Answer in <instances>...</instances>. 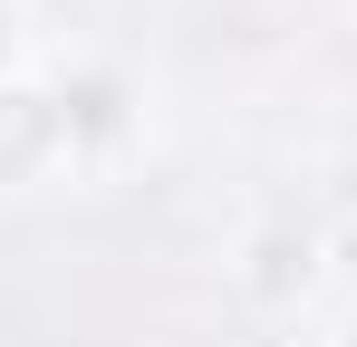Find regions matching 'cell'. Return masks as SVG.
<instances>
[{
	"instance_id": "3",
	"label": "cell",
	"mask_w": 357,
	"mask_h": 347,
	"mask_svg": "<svg viewBox=\"0 0 357 347\" xmlns=\"http://www.w3.org/2000/svg\"><path fill=\"white\" fill-rule=\"evenodd\" d=\"M59 183H68V125L39 58H20V68H0V203L59 193Z\"/></svg>"
},
{
	"instance_id": "2",
	"label": "cell",
	"mask_w": 357,
	"mask_h": 347,
	"mask_svg": "<svg viewBox=\"0 0 357 347\" xmlns=\"http://www.w3.org/2000/svg\"><path fill=\"white\" fill-rule=\"evenodd\" d=\"M232 289H241L251 318L290 328L299 309L328 289V231L299 222V213H261V222H241V241H232Z\"/></svg>"
},
{
	"instance_id": "1",
	"label": "cell",
	"mask_w": 357,
	"mask_h": 347,
	"mask_svg": "<svg viewBox=\"0 0 357 347\" xmlns=\"http://www.w3.org/2000/svg\"><path fill=\"white\" fill-rule=\"evenodd\" d=\"M39 77H49L59 125H68V193H107L155 155V87L135 58L68 39V49H39Z\"/></svg>"
},
{
	"instance_id": "5",
	"label": "cell",
	"mask_w": 357,
	"mask_h": 347,
	"mask_svg": "<svg viewBox=\"0 0 357 347\" xmlns=\"http://www.w3.org/2000/svg\"><path fill=\"white\" fill-rule=\"evenodd\" d=\"M319 347H357V299L338 309V318H328V338H319Z\"/></svg>"
},
{
	"instance_id": "6",
	"label": "cell",
	"mask_w": 357,
	"mask_h": 347,
	"mask_svg": "<svg viewBox=\"0 0 357 347\" xmlns=\"http://www.w3.org/2000/svg\"><path fill=\"white\" fill-rule=\"evenodd\" d=\"M271 347H299V338H271Z\"/></svg>"
},
{
	"instance_id": "4",
	"label": "cell",
	"mask_w": 357,
	"mask_h": 347,
	"mask_svg": "<svg viewBox=\"0 0 357 347\" xmlns=\"http://www.w3.org/2000/svg\"><path fill=\"white\" fill-rule=\"evenodd\" d=\"M20 58H39V39H29V0H0V68H20Z\"/></svg>"
}]
</instances>
